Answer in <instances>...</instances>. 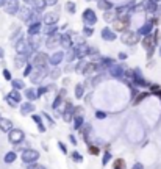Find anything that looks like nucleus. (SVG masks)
<instances>
[{
	"label": "nucleus",
	"mask_w": 161,
	"mask_h": 169,
	"mask_svg": "<svg viewBox=\"0 0 161 169\" xmlns=\"http://www.w3.org/2000/svg\"><path fill=\"white\" fill-rule=\"evenodd\" d=\"M32 119H33V122L38 125V130L41 132V133H44L47 128H46V125H44V122H42V117L39 116V114H32Z\"/></svg>",
	"instance_id": "412c9836"
},
{
	"label": "nucleus",
	"mask_w": 161,
	"mask_h": 169,
	"mask_svg": "<svg viewBox=\"0 0 161 169\" xmlns=\"http://www.w3.org/2000/svg\"><path fill=\"white\" fill-rule=\"evenodd\" d=\"M152 2H156V0H152Z\"/></svg>",
	"instance_id": "13d9d810"
},
{
	"label": "nucleus",
	"mask_w": 161,
	"mask_h": 169,
	"mask_svg": "<svg viewBox=\"0 0 161 169\" xmlns=\"http://www.w3.org/2000/svg\"><path fill=\"white\" fill-rule=\"evenodd\" d=\"M11 86H13V89H17V91H21V89H25V85H24V82L22 80H13L11 82Z\"/></svg>",
	"instance_id": "2f4dec72"
},
{
	"label": "nucleus",
	"mask_w": 161,
	"mask_h": 169,
	"mask_svg": "<svg viewBox=\"0 0 161 169\" xmlns=\"http://www.w3.org/2000/svg\"><path fill=\"white\" fill-rule=\"evenodd\" d=\"M111 157H113V155H111L110 152H105V153H103V157H102V166H106V164L110 163Z\"/></svg>",
	"instance_id": "f704fd0d"
},
{
	"label": "nucleus",
	"mask_w": 161,
	"mask_h": 169,
	"mask_svg": "<svg viewBox=\"0 0 161 169\" xmlns=\"http://www.w3.org/2000/svg\"><path fill=\"white\" fill-rule=\"evenodd\" d=\"M58 147H60V150H61V152H63L64 155L67 153V147L64 146V142H61V141H58Z\"/></svg>",
	"instance_id": "a18cd8bd"
},
{
	"label": "nucleus",
	"mask_w": 161,
	"mask_h": 169,
	"mask_svg": "<svg viewBox=\"0 0 161 169\" xmlns=\"http://www.w3.org/2000/svg\"><path fill=\"white\" fill-rule=\"evenodd\" d=\"M72 160L77 161V163H81V161H83V155H81L80 152L75 150V152H72Z\"/></svg>",
	"instance_id": "e433bc0d"
},
{
	"label": "nucleus",
	"mask_w": 161,
	"mask_h": 169,
	"mask_svg": "<svg viewBox=\"0 0 161 169\" xmlns=\"http://www.w3.org/2000/svg\"><path fill=\"white\" fill-rule=\"evenodd\" d=\"M117 17H119V16H117L116 10H111V11L103 13V19H105L106 22H116V19H117Z\"/></svg>",
	"instance_id": "393cba45"
},
{
	"label": "nucleus",
	"mask_w": 161,
	"mask_h": 169,
	"mask_svg": "<svg viewBox=\"0 0 161 169\" xmlns=\"http://www.w3.org/2000/svg\"><path fill=\"white\" fill-rule=\"evenodd\" d=\"M7 97H10L11 100H14L17 105H19V103H21V100H22V94H21L17 89H13V91H11V92H10Z\"/></svg>",
	"instance_id": "bb28decb"
},
{
	"label": "nucleus",
	"mask_w": 161,
	"mask_h": 169,
	"mask_svg": "<svg viewBox=\"0 0 161 169\" xmlns=\"http://www.w3.org/2000/svg\"><path fill=\"white\" fill-rule=\"evenodd\" d=\"M131 83L136 85V86H147L149 83L145 82V78L142 77L141 71L139 69H133V77H131Z\"/></svg>",
	"instance_id": "1a4fd4ad"
},
{
	"label": "nucleus",
	"mask_w": 161,
	"mask_h": 169,
	"mask_svg": "<svg viewBox=\"0 0 161 169\" xmlns=\"http://www.w3.org/2000/svg\"><path fill=\"white\" fill-rule=\"evenodd\" d=\"M122 42L124 44H127V46H133V44H136L138 42V33H134V32H125L124 35H122Z\"/></svg>",
	"instance_id": "9b49d317"
},
{
	"label": "nucleus",
	"mask_w": 161,
	"mask_h": 169,
	"mask_svg": "<svg viewBox=\"0 0 161 169\" xmlns=\"http://www.w3.org/2000/svg\"><path fill=\"white\" fill-rule=\"evenodd\" d=\"M25 99H27L28 102H35L36 99H39V97H38V91L33 89V88L25 89Z\"/></svg>",
	"instance_id": "4be33fe9"
},
{
	"label": "nucleus",
	"mask_w": 161,
	"mask_h": 169,
	"mask_svg": "<svg viewBox=\"0 0 161 169\" xmlns=\"http://www.w3.org/2000/svg\"><path fill=\"white\" fill-rule=\"evenodd\" d=\"M83 125H85V117L80 114V116H75L74 117V130H77V132H80L81 128H83Z\"/></svg>",
	"instance_id": "b1692460"
},
{
	"label": "nucleus",
	"mask_w": 161,
	"mask_h": 169,
	"mask_svg": "<svg viewBox=\"0 0 161 169\" xmlns=\"http://www.w3.org/2000/svg\"><path fill=\"white\" fill-rule=\"evenodd\" d=\"M150 44H152V38H145V39H144V42H142V46H144L145 49H149V47H150Z\"/></svg>",
	"instance_id": "de8ad7c7"
},
{
	"label": "nucleus",
	"mask_w": 161,
	"mask_h": 169,
	"mask_svg": "<svg viewBox=\"0 0 161 169\" xmlns=\"http://www.w3.org/2000/svg\"><path fill=\"white\" fill-rule=\"evenodd\" d=\"M42 116H44V117H46V119L49 121V124H50V125H55V121H53V119H52V117H50V116H49L47 113H42Z\"/></svg>",
	"instance_id": "09e8293b"
},
{
	"label": "nucleus",
	"mask_w": 161,
	"mask_h": 169,
	"mask_svg": "<svg viewBox=\"0 0 161 169\" xmlns=\"http://www.w3.org/2000/svg\"><path fill=\"white\" fill-rule=\"evenodd\" d=\"M86 2H91V0H86Z\"/></svg>",
	"instance_id": "bf43d9fd"
},
{
	"label": "nucleus",
	"mask_w": 161,
	"mask_h": 169,
	"mask_svg": "<svg viewBox=\"0 0 161 169\" xmlns=\"http://www.w3.org/2000/svg\"><path fill=\"white\" fill-rule=\"evenodd\" d=\"M83 96H85V85L78 83V85L75 86V97H77V99H81Z\"/></svg>",
	"instance_id": "7c9ffc66"
},
{
	"label": "nucleus",
	"mask_w": 161,
	"mask_h": 169,
	"mask_svg": "<svg viewBox=\"0 0 161 169\" xmlns=\"http://www.w3.org/2000/svg\"><path fill=\"white\" fill-rule=\"evenodd\" d=\"M47 74H49L47 67H35V71H33V74L30 77H32V82L33 83H39Z\"/></svg>",
	"instance_id": "0eeeda50"
},
{
	"label": "nucleus",
	"mask_w": 161,
	"mask_h": 169,
	"mask_svg": "<svg viewBox=\"0 0 161 169\" xmlns=\"http://www.w3.org/2000/svg\"><path fill=\"white\" fill-rule=\"evenodd\" d=\"M60 28H58V25H47L46 27V30H44V33L47 35V36H53V35H56V32H58Z\"/></svg>",
	"instance_id": "c85d7f7f"
},
{
	"label": "nucleus",
	"mask_w": 161,
	"mask_h": 169,
	"mask_svg": "<svg viewBox=\"0 0 161 169\" xmlns=\"http://www.w3.org/2000/svg\"><path fill=\"white\" fill-rule=\"evenodd\" d=\"M64 52L63 50H58V52H53L52 55H49V64H52L53 67H56L58 64H61V61L64 60Z\"/></svg>",
	"instance_id": "6e6552de"
},
{
	"label": "nucleus",
	"mask_w": 161,
	"mask_h": 169,
	"mask_svg": "<svg viewBox=\"0 0 161 169\" xmlns=\"http://www.w3.org/2000/svg\"><path fill=\"white\" fill-rule=\"evenodd\" d=\"M95 117L97 119H105L106 117V113L105 111H95Z\"/></svg>",
	"instance_id": "49530a36"
},
{
	"label": "nucleus",
	"mask_w": 161,
	"mask_h": 169,
	"mask_svg": "<svg viewBox=\"0 0 161 169\" xmlns=\"http://www.w3.org/2000/svg\"><path fill=\"white\" fill-rule=\"evenodd\" d=\"M127 57H128V55H127L125 52H119V55H117V58H119L120 61H124V60H127Z\"/></svg>",
	"instance_id": "8fccbe9b"
},
{
	"label": "nucleus",
	"mask_w": 161,
	"mask_h": 169,
	"mask_svg": "<svg viewBox=\"0 0 161 169\" xmlns=\"http://www.w3.org/2000/svg\"><path fill=\"white\" fill-rule=\"evenodd\" d=\"M81 21H83V24H85L86 27H94V25L97 24L99 17H97V14H95L94 10L86 8V10L83 11V14H81Z\"/></svg>",
	"instance_id": "f257e3e1"
},
{
	"label": "nucleus",
	"mask_w": 161,
	"mask_h": 169,
	"mask_svg": "<svg viewBox=\"0 0 161 169\" xmlns=\"http://www.w3.org/2000/svg\"><path fill=\"white\" fill-rule=\"evenodd\" d=\"M97 8H99V10H102L103 13L114 10L113 3H111V2H108V0H97Z\"/></svg>",
	"instance_id": "6ab92c4d"
},
{
	"label": "nucleus",
	"mask_w": 161,
	"mask_h": 169,
	"mask_svg": "<svg viewBox=\"0 0 161 169\" xmlns=\"http://www.w3.org/2000/svg\"><path fill=\"white\" fill-rule=\"evenodd\" d=\"M36 91H38V97H41V96H44V94L47 92V88H46V86H39Z\"/></svg>",
	"instance_id": "c03bdc74"
},
{
	"label": "nucleus",
	"mask_w": 161,
	"mask_h": 169,
	"mask_svg": "<svg viewBox=\"0 0 161 169\" xmlns=\"http://www.w3.org/2000/svg\"><path fill=\"white\" fill-rule=\"evenodd\" d=\"M33 71H35L33 63H27V64H25V69H24V77H30V75L33 74Z\"/></svg>",
	"instance_id": "473e14b6"
},
{
	"label": "nucleus",
	"mask_w": 161,
	"mask_h": 169,
	"mask_svg": "<svg viewBox=\"0 0 161 169\" xmlns=\"http://www.w3.org/2000/svg\"><path fill=\"white\" fill-rule=\"evenodd\" d=\"M58 19H60L58 14H55V13H49V14L44 16V24H46V25H56Z\"/></svg>",
	"instance_id": "aec40b11"
},
{
	"label": "nucleus",
	"mask_w": 161,
	"mask_h": 169,
	"mask_svg": "<svg viewBox=\"0 0 161 169\" xmlns=\"http://www.w3.org/2000/svg\"><path fill=\"white\" fill-rule=\"evenodd\" d=\"M21 158H22V161H24L25 164H32V163H36V161H38L39 152L35 150V149H25V150L22 152Z\"/></svg>",
	"instance_id": "7ed1b4c3"
},
{
	"label": "nucleus",
	"mask_w": 161,
	"mask_h": 169,
	"mask_svg": "<svg viewBox=\"0 0 161 169\" xmlns=\"http://www.w3.org/2000/svg\"><path fill=\"white\" fill-rule=\"evenodd\" d=\"M16 157H17V153H16L14 150H10V152L3 157V161H5L7 164H11L13 161H16Z\"/></svg>",
	"instance_id": "cd10ccee"
},
{
	"label": "nucleus",
	"mask_w": 161,
	"mask_h": 169,
	"mask_svg": "<svg viewBox=\"0 0 161 169\" xmlns=\"http://www.w3.org/2000/svg\"><path fill=\"white\" fill-rule=\"evenodd\" d=\"M56 2H58V0H46V3H47V5H55Z\"/></svg>",
	"instance_id": "5fc2aeb1"
},
{
	"label": "nucleus",
	"mask_w": 161,
	"mask_h": 169,
	"mask_svg": "<svg viewBox=\"0 0 161 169\" xmlns=\"http://www.w3.org/2000/svg\"><path fill=\"white\" fill-rule=\"evenodd\" d=\"M27 169H47V167L38 163H32V164H27Z\"/></svg>",
	"instance_id": "ea45409f"
},
{
	"label": "nucleus",
	"mask_w": 161,
	"mask_h": 169,
	"mask_svg": "<svg viewBox=\"0 0 161 169\" xmlns=\"http://www.w3.org/2000/svg\"><path fill=\"white\" fill-rule=\"evenodd\" d=\"M88 150H89V153H92V155H99V153H100L99 147H95V146H88Z\"/></svg>",
	"instance_id": "79ce46f5"
},
{
	"label": "nucleus",
	"mask_w": 161,
	"mask_h": 169,
	"mask_svg": "<svg viewBox=\"0 0 161 169\" xmlns=\"http://www.w3.org/2000/svg\"><path fill=\"white\" fill-rule=\"evenodd\" d=\"M124 166H125V161H124V160L119 158V160L114 161V167H116V169H124Z\"/></svg>",
	"instance_id": "a19ab883"
},
{
	"label": "nucleus",
	"mask_w": 161,
	"mask_h": 169,
	"mask_svg": "<svg viewBox=\"0 0 161 169\" xmlns=\"http://www.w3.org/2000/svg\"><path fill=\"white\" fill-rule=\"evenodd\" d=\"M100 35H102V38H103V41H108V42H111V41H116V32L113 30V28H110V27H105V28H102V32H100Z\"/></svg>",
	"instance_id": "ddd939ff"
},
{
	"label": "nucleus",
	"mask_w": 161,
	"mask_h": 169,
	"mask_svg": "<svg viewBox=\"0 0 161 169\" xmlns=\"http://www.w3.org/2000/svg\"><path fill=\"white\" fill-rule=\"evenodd\" d=\"M63 49H66V50H71L74 46H75V42L71 39V36L67 35V33H64V35H61V44H60Z\"/></svg>",
	"instance_id": "dca6fc26"
},
{
	"label": "nucleus",
	"mask_w": 161,
	"mask_h": 169,
	"mask_svg": "<svg viewBox=\"0 0 161 169\" xmlns=\"http://www.w3.org/2000/svg\"><path fill=\"white\" fill-rule=\"evenodd\" d=\"M47 63H49V57L46 53H42V52H38L35 55V58H33V66L35 67H46Z\"/></svg>",
	"instance_id": "423d86ee"
},
{
	"label": "nucleus",
	"mask_w": 161,
	"mask_h": 169,
	"mask_svg": "<svg viewBox=\"0 0 161 169\" xmlns=\"http://www.w3.org/2000/svg\"><path fill=\"white\" fill-rule=\"evenodd\" d=\"M21 10V3L19 0H8L7 2V7H5V11L8 14H17Z\"/></svg>",
	"instance_id": "f8f14e48"
},
{
	"label": "nucleus",
	"mask_w": 161,
	"mask_h": 169,
	"mask_svg": "<svg viewBox=\"0 0 161 169\" xmlns=\"http://www.w3.org/2000/svg\"><path fill=\"white\" fill-rule=\"evenodd\" d=\"M3 77L8 80V82H13V77H11V72L8 69H3Z\"/></svg>",
	"instance_id": "37998d69"
},
{
	"label": "nucleus",
	"mask_w": 161,
	"mask_h": 169,
	"mask_svg": "<svg viewBox=\"0 0 161 169\" xmlns=\"http://www.w3.org/2000/svg\"><path fill=\"white\" fill-rule=\"evenodd\" d=\"M58 44H61V35H53V36H49L47 38V41H46V46H47V49H53V47H56Z\"/></svg>",
	"instance_id": "2eb2a0df"
},
{
	"label": "nucleus",
	"mask_w": 161,
	"mask_h": 169,
	"mask_svg": "<svg viewBox=\"0 0 161 169\" xmlns=\"http://www.w3.org/2000/svg\"><path fill=\"white\" fill-rule=\"evenodd\" d=\"M24 138H25V135H24V132L21 128H13L8 133V139H10L11 144H21L24 141Z\"/></svg>",
	"instance_id": "20e7f679"
},
{
	"label": "nucleus",
	"mask_w": 161,
	"mask_h": 169,
	"mask_svg": "<svg viewBox=\"0 0 161 169\" xmlns=\"http://www.w3.org/2000/svg\"><path fill=\"white\" fill-rule=\"evenodd\" d=\"M50 75H52V78H58L60 71H58V69H55V71H52V72H50Z\"/></svg>",
	"instance_id": "864d4df0"
},
{
	"label": "nucleus",
	"mask_w": 161,
	"mask_h": 169,
	"mask_svg": "<svg viewBox=\"0 0 161 169\" xmlns=\"http://www.w3.org/2000/svg\"><path fill=\"white\" fill-rule=\"evenodd\" d=\"M75 10H77V7H75V3H74V2H67V3H66V11H67V13L74 14V13H75Z\"/></svg>",
	"instance_id": "72a5a7b5"
},
{
	"label": "nucleus",
	"mask_w": 161,
	"mask_h": 169,
	"mask_svg": "<svg viewBox=\"0 0 161 169\" xmlns=\"http://www.w3.org/2000/svg\"><path fill=\"white\" fill-rule=\"evenodd\" d=\"M125 71L127 69L122 64H114V66L110 67V75L114 77V78H117V80H124L125 78Z\"/></svg>",
	"instance_id": "39448f33"
},
{
	"label": "nucleus",
	"mask_w": 161,
	"mask_h": 169,
	"mask_svg": "<svg viewBox=\"0 0 161 169\" xmlns=\"http://www.w3.org/2000/svg\"><path fill=\"white\" fill-rule=\"evenodd\" d=\"M5 100H7V103H8V105H10V107H13V108H14V107H16V105H17V103H16V102H14V100H11V99H10V97H5Z\"/></svg>",
	"instance_id": "3c124183"
},
{
	"label": "nucleus",
	"mask_w": 161,
	"mask_h": 169,
	"mask_svg": "<svg viewBox=\"0 0 161 169\" xmlns=\"http://www.w3.org/2000/svg\"><path fill=\"white\" fill-rule=\"evenodd\" d=\"M150 32H152V25L150 24H144L142 27H139V30L136 33H138V36H147Z\"/></svg>",
	"instance_id": "a878e982"
},
{
	"label": "nucleus",
	"mask_w": 161,
	"mask_h": 169,
	"mask_svg": "<svg viewBox=\"0 0 161 169\" xmlns=\"http://www.w3.org/2000/svg\"><path fill=\"white\" fill-rule=\"evenodd\" d=\"M114 169H116V167H114Z\"/></svg>",
	"instance_id": "052dcab7"
},
{
	"label": "nucleus",
	"mask_w": 161,
	"mask_h": 169,
	"mask_svg": "<svg viewBox=\"0 0 161 169\" xmlns=\"http://www.w3.org/2000/svg\"><path fill=\"white\" fill-rule=\"evenodd\" d=\"M69 141H71V144H74V146L78 144V141H77V138H75L74 135H69Z\"/></svg>",
	"instance_id": "603ef678"
},
{
	"label": "nucleus",
	"mask_w": 161,
	"mask_h": 169,
	"mask_svg": "<svg viewBox=\"0 0 161 169\" xmlns=\"http://www.w3.org/2000/svg\"><path fill=\"white\" fill-rule=\"evenodd\" d=\"M35 110H36V107L33 105V102H24L22 105H21V114L22 116H27V114H33L35 113Z\"/></svg>",
	"instance_id": "4468645a"
},
{
	"label": "nucleus",
	"mask_w": 161,
	"mask_h": 169,
	"mask_svg": "<svg viewBox=\"0 0 161 169\" xmlns=\"http://www.w3.org/2000/svg\"><path fill=\"white\" fill-rule=\"evenodd\" d=\"M32 14H33V8H30L28 5H22V7H21V10H19V13H17V16H19L24 22H27V24H28V21H30Z\"/></svg>",
	"instance_id": "9d476101"
},
{
	"label": "nucleus",
	"mask_w": 161,
	"mask_h": 169,
	"mask_svg": "<svg viewBox=\"0 0 161 169\" xmlns=\"http://www.w3.org/2000/svg\"><path fill=\"white\" fill-rule=\"evenodd\" d=\"M61 103H63V96H61V94H58V96L55 97V100H53V105H52V107H53V108H60V105H61Z\"/></svg>",
	"instance_id": "c9c22d12"
},
{
	"label": "nucleus",
	"mask_w": 161,
	"mask_h": 169,
	"mask_svg": "<svg viewBox=\"0 0 161 169\" xmlns=\"http://www.w3.org/2000/svg\"><path fill=\"white\" fill-rule=\"evenodd\" d=\"M3 55H5V50H3V47H0V60L3 58Z\"/></svg>",
	"instance_id": "4d7b16f0"
},
{
	"label": "nucleus",
	"mask_w": 161,
	"mask_h": 169,
	"mask_svg": "<svg viewBox=\"0 0 161 169\" xmlns=\"http://www.w3.org/2000/svg\"><path fill=\"white\" fill-rule=\"evenodd\" d=\"M128 27H130V16L128 14H124V16H119L114 22V30L116 32H128Z\"/></svg>",
	"instance_id": "f03ea898"
},
{
	"label": "nucleus",
	"mask_w": 161,
	"mask_h": 169,
	"mask_svg": "<svg viewBox=\"0 0 161 169\" xmlns=\"http://www.w3.org/2000/svg\"><path fill=\"white\" fill-rule=\"evenodd\" d=\"M86 66H88V63L85 61V60H78V63L75 64V72H85V69H86Z\"/></svg>",
	"instance_id": "c756f323"
},
{
	"label": "nucleus",
	"mask_w": 161,
	"mask_h": 169,
	"mask_svg": "<svg viewBox=\"0 0 161 169\" xmlns=\"http://www.w3.org/2000/svg\"><path fill=\"white\" fill-rule=\"evenodd\" d=\"M0 130L3 133H10L13 130V122L7 117H0Z\"/></svg>",
	"instance_id": "a211bd4d"
},
{
	"label": "nucleus",
	"mask_w": 161,
	"mask_h": 169,
	"mask_svg": "<svg viewBox=\"0 0 161 169\" xmlns=\"http://www.w3.org/2000/svg\"><path fill=\"white\" fill-rule=\"evenodd\" d=\"M92 35H94V28L85 25V28H83V36H92Z\"/></svg>",
	"instance_id": "4c0bfd02"
},
{
	"label": "nucleus",
	"mask_w": 161,
	"mask_h": 169,
	"mask_svg": "<svg viewBox=\"0 0 161 169\" xmlns=\"http://www.w3.org/2000/svg\"><path fill=\"white\" fill-rule=\"evenodd\" d=\"M147 96H149V92H142V94H138V97L134 99V102H133V103H134V105H138V103H139V102H142V100H144Z\"/></svg>",
	"instance_id": "58836bf2"
},
{
	"label": "nucleus",
	"mask_w": 161,
	"mask_h": 169,
	"mask_svg": "<svg viewBox=\"0 0 161 169\" xmlns=\"http://www.w3.org/2000/svg\"><path fill=\"white\" fill-rule=\"evenodd\" d=\"M30 7H33V11H38V13H41L46 7H47V3H46V0H35V2L30 5Z\"/></svg>",
	"instance_id": "5701e85b"
},
{
	"label": "nucleus",
	"mask_w": 161,
	"mask_h": 169,
	"mask_svg": "<svg viewBox=\"0 0 161 169\" xmlns=\"http://www.w3.org/2000/svg\"><path fill=\"white\" fill-rule=\"evenodd\" d=\"M41 30H42V25H41V22H36V24H30V25H28V30H27V33H28V36H30V38H33V36L39 35V33H41Z\"/></svg>",
	"instance_id": "f3484780"
},
{
	"label": "nucleus",
	"mask_w": 161,
	"mask_h": 169,
	"mask_svg": "<svg viewBox=\"0 0 161 169\" xmlns=\"http://www.w3.org/2000/svg\"><path fill=\"white\" fill-rule=\"evenodd\" d=\"M133 169H142V164H141V163H136V164L133 166Z\"/></svg>",
	"instance_id": "6e6d98bb"
}]
</instances>
